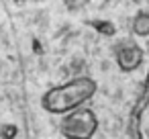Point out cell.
<instances>
[{
    "label": "cell",
    "instance_id": "7",
    "mask_svg": "<svg viewBox=\"0 0 149 139\" xmlns=\"http://www.w3.org/2000/svg\"><path fill=\"white\" fill-rule=\"evenodd\" d=\"M13 135H15V127L8 125V127H6V137H13Z\"/></svg>",
    "mask_w": 149,
    "mask_h": 139
},
{
    "label": "cell",
    "instance_id": "5",
    "mask_svg": "<svg viewBox=\"0 0 149 139\" xmlns=\"http://www.w3.org/2000/svg\"><path fill=\"white\" fill-rule=\"evenodd\" d=\"M133 33L139 35V37H147V33H149V15L145 10L137 13V17L133 19Z\"/></svg>",
    "mask_w": 149,
    "mask_h": 139
},
{
    "label": "cell",
    "instance_id": "2",
    "mask_svg": "<svg viewBox=\"0 0 149 139\" xmlns=\"http://www.w3.org/2000/svg\"><path fill=\"white\" fill-rule=\"evenodd\" d=\"M96 129H98V117L94 115L92 108H86L84 104L70 110L59 123V131L68 139H92Z\"/></svg>",
    "mask_w": 149,
    "mask_h": 139
},
{
    "label": "cell",
    "instance_id": "4",
    "mask_svg": "<svg viewBox=\"0 0 149 139\" xmlns=\"http://www.w3.org/2000/svg\"><path fill=\"white\" fill-rule=\"evenodd\" d=\"M131 137L133 139H147V86L143 84L141 96L133 108L131 119Z\"/></svg>",
    "mask_w": 149,
    "mask_h": 139
},
{
    "label": "cell",
    "instance_id": "6",
    "mask_svg": "<svg viewBox=\"0 0 149 139\" xmlns=\"http://www.w3.org/2000/svg\"><path fill=\"white\" fill-rule=\"evenodd\" d=\"M88 25L94 27L98 33H102V35H106V37H112V35L116 33V29H114V25H112L110 21H90Z\"/></svg>",
    "mask_w": 149,
    "mask_h": 139
},
{
    "label": "cell",
    "instance_id": "8",
    "mask_svg": "<svg viewBox=\"0 0 149 139\" xmlns=\"http://www.w3.org/2000/svg\"><path fill=\"white\" fill-rule=\"evenodd\" d=\"M15 2H25V0H15Z\"/></svg>",
    "mask_w": 149,
    "mask_h": 139
},
{
    "label": "cell",
    "instance_id": "3",
    "mask_svg": "<svg viewBox=\"0 0 149 139\" xmlns=\"http://www.w3.org/2000/svg\"><path fill=\"white\" fill-rule=\"evenodd\" d=\"M114 57H116V66L120 68V72H135L137 68H141V64L145 59V53L137 43L120 41L114 47Z\"/></svg>",
    "mask_w": 149,
    "mask_h": 139
},
{
    "label": "cell",
    "instance_id": "1",
    "mask_svg": "<svg viewBox=\"0 0 149 139\" xmlns=\"http://www.w3.org/2000/svg\"><path fill=\"white\" fill-rule=\"evenodd\" d=\"M96 90H98V86L92 78L80 76L65 84L49 88L41 98V106L51 115H63V112H70V110L82 106L86 100H90L96 94Z\"/></svg>",
    "mask_w": 149,
    "mask_h": 139
}]
</instances>
